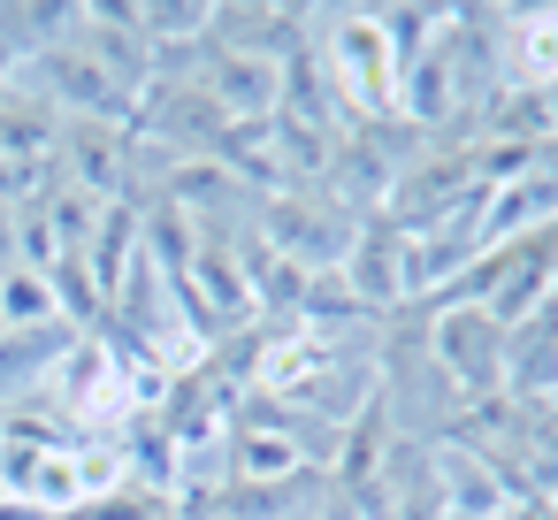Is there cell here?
Instances as JSON below:
<instances>
[{
    "mask_svg": "<svg viewBox=\"0 0 558 520\" xmlns=\"http://www.w3.org/2000/svg\"><path fill=\"white\" fill-rule=\"evenodd\" d=\"M505 329L489 322V306H444L428 322V360L451 375L459 398H497L505 390Z\"/></svg>",
    "mask_w": 558,
    "mask_h": 520,
    "instance_id": "2",
    "label": "cell"
},
{
    "mask_svg": "<svg viewBox=\"0 0 558 520\" xmlns=\"http://www.w3.org/2000/svg\"><path fill=\"white\" fill-rule=\"evenodd\" d=\"M497 77L505 93H558V9H520L497 24Z\"/></svg>",
    "mask_w": 558,
    "mask_h": 520,
    "instance_id": "3",
    "label": "cell"
},
{
    "mask_svg": "<svg viewBox=\"0 0 558 520\" xmlns=\"http://www.w3.org/2000/svg\"><path fill=\"white\" fill-rule=\"evenodd\" d=\"M131 482V451L123 444H93L77 428H62L54 413H9L0 421V497L24 505V512H47V520H70L100 497H116Z\"/></svg>",
    "mask_w": 558,
    "mask_h": 520,
    "instance_id": "1",
    "label": "cell"
}]
</instances>
